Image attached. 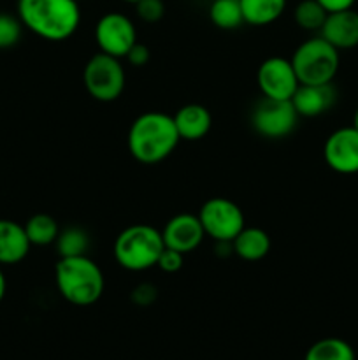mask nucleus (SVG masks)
<instances>
[{
	"label": "nucleus",
	"instance_id": "nucleus-1",
	"mask_svg": "<svg viewBox=\"0 0 358 360\" xmlns=\"http://www.w3.org/2000/svg\"><path fill=\"white\" fill-rule=\"evenodd\" d=\"M18 18L37 37L62 42L76 34L81 23L76 0H18Z\"/></svg>",
	"mask_w": 358,
	"mask_h": 360
},
{
	"label": "nucleus",
	"instance_id": "nucleus-2",
	"mask_svg": "<svg viewBox=\"0 0 358 360\" xmlns=\"http://www.w3.org/2000/svg\"><path fill=\"white\" fill-rule=\"evenodd\" d=\"M174 118L160 111H147L137 116L128 130V151L137 162L154 165L165 160L179 143Z\"/></svg>",
	"mask_w": 358,
	"mask_h": 360
},
{
	"label": "nucleus",
	"instance_id": "nucleus-3",
	"mask_svg": "<svg viewBox=\"0 0 358 360\" xmlns=\"http://www.w3.org/2000/svg\"><path fill=\"white\" fill-rule=\"evenodd\" d=\"M55 283L67 302L81 308L95 304L105 288L102 269L88 255L60 257L55 266Z\"/></svg>",
	"mask_w": 358,
	"mask_h": 360
},
{
	"label": "nucleus",
	"instance_id": "nucleus-4",
	"mask_svg": "<svg viewBox=\"0 0 358 360\" xmlns=\"http://www.w3.org/2000/svg\"><path fill=\"white\" fill-rule=\"evenodd\" d=\"M165 248L161 231L146 224L123 229L114 241V259L119 267L132 273L157 267L158 257Z\"/></svg>",
	"mask_w": 358,
	"mask_h": 360
},
{
	"label": "nucleus",
	"instance_id": "nucleus-5",
	"mask_svg": "<svg viewBox=\"0 0 358 360\" xmlns=\"http://www.w3.org/2000/svg\"><path fill=\"white\" fill-rule=\"evenodd\" d=\"M291 65L300 84H329L340 65L339 49L318 35L302 42L291 56Z\"/></svg>",
	"mask_w": 358,
	"mask_h": 360
},
{
	"label": "nucleus",
	"instance_id": "nucleus-6",
	"mask_svg": "<svg viewBox=\"0 0 358 360\" xmlns=\"http://www.w3.org/2000/svg\"><path fill=\"white\" fill-rule=\"evenodd\" d=\"M84 88L98 102H112L123 95L126 74L121 58L97 53L88 60L83 72Z\"/></svg>",
	"mask_w": 358,
	"mask_h": 360
},
{
	"label": "nucleus",
	"instance_id": "nucleus-7",
	"mask_svg": "<svg viewBox=\"0 0 358 360\" xmlns=\"http://www.w3.org/2000/svg\"><path fill=\"white\" fill-rule=\"evenodd\" d=\"M204 232L214 241H234L235 236L246 227L241 207L225 197H213L206 200L199 211Z\"/></svg>",
	"mask_w": 358,
	"mask_h": 360
},
{
	"label": "nucleus",
	"instance_id": "nucleus-8",
	"mask_svg": "<svg viewBox=\"0 0 358 360\" xmlns=\"http://www.w3.org/2000/svg\"><path fill=\"white\" fill-rule=\"evenodd\" d=\"M95 41L105 55L125 58L137 42V30L133 21L123 13H107L95 25Z\"/></svg>",
	"mask_w": 358,
	"mask_h": 360
},
{
	"label": "nucleus",
	"instance_id": "nucleus-9",
	"mask_svg": "<svg viewBox=\"0 0 358 360\" xmlns=\"http://www.w3.org/2000/svg\"><path fill=\"white\" fill-rule=\"evenodd\" d=\"M256 84L265 98L291 101L300 83L291 65V60L283 56H270L260 63L256 70Z\"/></svg>",
	"mask_w": 358,
	"mask_h": 360
},
{
	"label": "nucleus",
	"instance_id": "nucleus-10",
	"mask_svg": "<svg viewBox=\"0 0 358 360\" xmlns=\"http://www.w3.org/2000/svg\"><path fill=\"white\" fill-rule=\"evenodd\" d=\"M297 120L298 115L291 101H272L265 97L256 104L251 116L253 129L267 139L286 137L293 132Z\"/></svg>",
	"mask_w": 358,
	"mask_h": 360
},
{
	"label": "nucleus",
	"instance_id": "nucleus-11",
	"mask_svg": "<svg viewBox=\"0 0 358 360\" xmlns=\"http://www.w3.org/2000/svg\"><path fill=\"white\" fill-rule=\"evenodd\" d=\"M323 157L326 165L339 174H357L358 172V130L343 127L330 134L323 146Z\"/></svg>",
	"mask_w": 358,
	"mask_h": 360
},
{
	"label": "nucleus",
	"instance_id": "nucleus-12",
	"mask_svg": "<svg viewBox=\"0 0 358 360\" xmlns=\"http://www.w3.org/2000/svg\"><path fill=\"white\" fill-rule=\"evenodd\" d=\"M206 232L200 224L199 214L179 213L172 217L161 229V239H164L165 248L175 250V252L192 253L202 245Z\"/></svg>",
	"mask_w": 358,
	"mask_h": 360
},
{
	"label": "nucleus",
	"instance_id": "nucleus-13",
	"mask_svg": "<svg viewBox=\"0 0 358 360\" xmlns=\"http://www.w3.org/2000/svg\"><path fill=\"white\" fill-rule=\"evenodd\" d=\"M325 41L337 49H351L358 46V13L351 7L330 13L319 30Z\"/></svg>",
	"mask_w": 358,
	"mask_h": 360
},
{
	"label": "nucleus",
	"instance_id": "nucleus-14",
	"mask_svg": "<svg viewBox=\"0 0 358 360\" xmlns=\"http://www.w3.org/2000/svg\"><path fill=\"white\" fill-rule=\"evenodd\" d=\"M336 88L329 84H298L297 91L291 97L295 111L298 116L314 118L323 115L336 104Z\"/></svg>",
	"mask_w": 358,
	"mask_h": 360
},
{
	"label": "nucleus",
	"instance_id": "nucleus-15",
	"mask_svg": "<svg viewBox=\"0 0 358 360\" xmlns=\"http://www.w3.org/2000/svg\"><path fill=\"white\" fill-rule=\"evenodd\" d=\"M174 118L175 130L179 139L183 141H200L209 134L213 127V116L209 109L200 104H186L175 111Z\"/></svg>",
	"mask_w": 358,
	"mask_h": 360
},
{
	"label": "nucleus",
	"instance_id": "nucleus-16",
	"mask_svg": "<svg viewBox=\"0 0 358 360\" xmlns=\"http://www.w3.org/2000/svg\"><path fill=\"white\" fill-rule=\"evenodd\" d=\"M25 225L13 220H0V266L20 264L30 252Z\"/></svg>",
	"mask_w": 358,
	"mask_h": 360
},
{
	"label": "nucleus",
	"instance_id": "nucleus-17",
	"mask_svg": "<svg viewBox=\"0 0 358 360\" xmlns=\"http://www.w3.org/2000/svg\"><path fill=\"white\" fill-rule=\"evenodd\" d=\"M234 253L246 262H258L270 252V238L263 229L244 227L232 241Z\"/></svg>",
	"mask_w": 358,
	"mask_h": 360
},
{
	"label": "nucleus",
	"instance_id": "nucleus-18",
	"mask_svg": "<svg viewBox=\"0 0 358 360\" xmlns=\"http://www.w3.org/2000/svg\"><path fill=\"white\" fill-rule=\"evenodd\" d=\"M244 23L253 27H265L283 16L286 0H239Z\"/></svg>",
	"mask_w": 358,
	"mask_h": 360
},
{
	"label": "nucleus",
	"instance_id": "nucleus-19",
	"mask_svg": "<svg viewBox=\"0 0 358 360\" xmlns=\"http://www.w3.org/2000/svg\"><path fill=\"white\" fill-rule=\"evenodd\" d=\"M304 360H357L353 347L340 338H325L312 345Z\"/></svg>",
	"mask_w": 358,
	"mask_h": 360
},
{
	"label": "nucleus",
	"instance_id": "nucleus-20",
	"mask_svg": "<svg viewBox=\"0 0 358 360\" xmlns=\"http://www.w3.org/2000/svg\"><path fill=\"white\" fill-rule=\"evenodd\" d=\"M25 232L32 246H48L56 241L60 234V227L53 217L46 213L34 214L25 224Z\"/></svg>",
	"mask_w": 358,
	"mask_h": 360
},
{
	"label": "nucleus",
	"instance_id": "nucleus-21",
	"mask_svg": "<svg viewBox=\"0 0 358 360\" xmlns=\"http://www.w3.org/2000/svg\"><path fill=\"white\" fill-rule=\"evenodd\" d=\"M211 23L221 30H234L244 23L239 0H213L209 7Z\"/></svg>",
	"mask_w": 358,
	"mask_h": 360
},
{
	"label": "nucleus",
	"instance_id": "nucleus-22",
	"mask_svg": "<svg viewBox=\"0 0 358 360\" xmlns=\"http://www.w3.org/2000/svg\"><path fill=\"white\" fill-rule=\"evenodd\" d=\"M55 243L60 257H79L86 255L90 248V236L84 229L69 227L65 231H60Z\"/></svg>",
	"mask_w": 358,
	"mask_h": 360
},
{
	"label": "nucleus",
	"instance_id": "nucleus-23",
	"mask_svg": "<svg viewBox=\"0 0 358 360\" xmlns=\"http://www.w3.org/2000/svg\"><path fill=\"white\" fill-rule=\"evenodd\" d=\"M326 16H329V13L319 6L318 0H300L293 11L295 23H297L302 30L307 32L321 30Z\"/></svg>",
	"mask_w": 358,
	"mask_h": 360
},
{
	"label": "nucleus",
	"instance_id": "nucleus-24",
	"mask_svg": "<svg viewBox=\"0 0 358 360\" xmlns=\"http://www.w3.org/2000/svg\"><path fill=\"white\" fill-rule=\"evenodd\" d=\"M21 32H23V23L20 21V18L0 13V49L13 48L14 44H18V41L21 39Z\"/></svg>",
	"mask_w": 358,
	"mask_h": 360
},
{
	"label": "nucleus",
	"instance_id": "nucleus-25",
	"mask_svg": "<svg viewBox=\"0 0 358 360\" xmlns=\"http://www.w3.org/2000/svg\"><path fill=\"white\" fill-rule=\"evenodd\" d=\"M133 6H135L137 16L144 23H157L165 14L164 0H139Z\"/></svg>",
	"mask_w": 358,
	"mask_h": 360
},
{
	"label": "nucleus",
	"instance_id": "nucleus-26",
	"mask_svg": "<svg viewBox=\"0 0 358 360\" xmlns=\"http://www.w3.org/2000/svg\"><path fill=\"white\" fill-rule=\"evenodd\" d=\"M183 253L175 252V250H171V248H164L161 250L160 257H158V262H157V267L160 271H164V273H178L179 269L183 267Z\"/></svg>",
	"mask_w": 358,
	"mask_h": 360
},
{
	"label": "nucleus",
	"instance_id": "nucleus-27",
	"mask_svg": "<svg viewBox=\"0 0 358 360\" xmlns=\"http://www.w3.org/2000/svg\"><path fill=\"white\" fill-rule=\"evenodd\" d=\"M158 297V290L154 285L151 283H139L130 294V299L135 306H140V308H146V306H151Z\"/></svg>",
	"mask_w": 358,
	"mask_h": 360
},
{
	"label": "nucleus",
	"instance_id": "nucleus-28",
	"mask_svg": "<svg viewBox=\"0 0 358 360\" xmlns=\"http://www.w3.org/2000/svg\"><path fill=\"white\" fill-rule=\"evenodd\" d=\"M150 49H147L146 44H140V42H135V44L130 48V51L126 53V62L133 67H144L147 62H150Z\"/></svg>",
	"mask_w": 358,
	"mask_h": 360
},
{
	"label": "nucleus",
	"instance_id": "nucleus-29",
	"mask_svg": "<svg viewBox=\"0 0 358 360\" xmlns=\"http://www.w3.org/2000/svg\"><path fill=\"white\" fill-rule=\"evenodd\" d=\"M357 0H318L319 6L326 11V13H337V11H346L354 6Z\"/></svg>",
	"mask_w": 358,
	"mask_h": 360
},
{
	"label": "nucleus",
	"instance_id": "nucleus-30",
	"mask_svg": "<svg viewBox=\"0 0 358 360\" xmlns=\"http://www.w3.org/2000/svg\"><path fill=\"white\" fill-rule=\"evenodd\" d=\"M6 290H7V281H6V276H4L2 269H0V302L4 301V295H6Z\"/></svg>",
	"mask_w": 358,
	"mask_h": 360
},
{
	"label": "nucleus",
	"instance_id": "nucleus-31",
	"mask_svg": "<svg viewBox=\"0 0 358 360\" xmlns=\"http://www.w3.org/2000/svg\"><path fill=\"white\" fill-rule=\"evenodd\" d=\"M353 127L358 130V109L354 111V116H353Z\"/></svg>",
	"mask_w": 358,
	"mask_h": 360
},
{
	"label": "nucleus",
	"instance_id": "nucleus-32",
	"mask_svg": "<svg viewBox=\"0 0 358 360\" xmlns=\"http://www.w3.org/2000/svg\"><path fill=\"white\" fill-rule=\"evenodd\" d=\"M123 2H128V4H137L139 0H123Z\"/></svg>",
	"mask_w": 358,
	"mask_h": 360
},
{
	"label": "nucleus",
	"instance_id": "nucleus-33",
	"mask_svg": "<svg viewBox=\"0 0 358 360\" xmlns=\"http://www.w3.org/2000/svg\"><path fill=\"white\" fill-rule=\"evenodd\" d=\"M76 2H83V0H76Z\"/></svg>",
	"mask_w": 358,
	"mask_h": 360
}]
</instances>
